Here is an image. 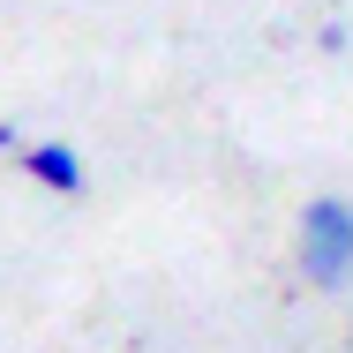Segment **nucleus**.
<instances>
[{
    "mask_svg": "<svg viewBox=\"0 0 353 353\" xmlns=\"http://www.w3.org/2000/svg\"><path fill=\"white\" fill-rule=\"evenodd\" d=\"M301 279L316 293H339L353 279V196H316L301 211Z\"/></svg>",
    "mask_w": 353,
    "mask_h": 353,
    "instance_id": "f257e3e1",
    "label": "nucleus"
},
{
    "mask_svg": "<svg viewBox=\"0 0 353 353\" xmlns=\"http://www.w3.org/2000/svg\"><path fill=\"white\" fill-rule=\"evenodd\" d=\"M15 143H23V136H15V121H0V150H15Z\"/></svg>",
    "mask_w": 353,
    "mask_h": 353,
    "instance_id": "7ed1b4c3",
    "label": "nucleus"
},
{
    "mask_svg": "<svg viewBox=\"0 0 353 353\" xmlns=\"http://www.w3.org/2000/svg\"><path fill=\"white\" fill-rule=\"evenodd\" d=\"M23 173H30L46 196H68V203L90 196V165H83L75 143H23Z\"/></svg>",
    "mask_w": 353,
    "mask_h": 353,
    "instance_id": "f03ea898",
    "label": "nucleus"
}]
</instances>
